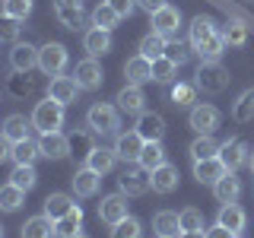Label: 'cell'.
Segmentation results:
<instances>
[{"mask_svg": "<svg viewBox=\"0 0 254 238\" xmlns=\"http://www.w3.org/2000/svg\"><path fill=\"white\" fill-rule=\"evenodd\" d=\"M86 127L95 137H118V127H121V108L111 105V102H95L86 111Z\"/></svg>", "mask_w": 254, "mask_h": 238, "instance_id": "6da1fadb", "label": "cell"}, {"mask_svg": "<svg viewBox=\"0 0 254 238\" xmlns=\"http://www.w3.org/2000/svg\"><path fill=\"white\" fill-rule=\"evenodd\" d=\"M229 83H232V73H229V70L222 67L219 60H203L200 67H197V73H194V86H197L203 95H219V92H226Z\"/></svg>", "mask_w": 254, "mask_h": 238, "instance_id": "7a4b0ae2", "label": "cell"}, {"mask_svg": "<svg viewBox=\"0 0 254 238\" xmlns=\"http://www.w3.org/2000/svg\"><path fill=\"white\" fill-rule=\"evenodd\" d=\"M64 108L61 102H54L51 95L42 102H35V108H32V127H35L38 133H54L64 127Z\"/></svg>", "mask_w": 254, "mask_h": 238, "instance_id": "3957f363", "label": "cell"}, {"mask_svg": "<svg viewBox=\"0 0 254 238\" xmlns=\"http://www.w3.org/2000/svg\"><path fill=\"white\" fill-rule=\"evenodd\" d=\"M118 187H121V194H127V197H143L153 187V172H146L140 162L124 165L121 178H118Z\"/></svg>", "mask_w": 254, "mask_h": 238, "instance_id": "277c9868", "label": "cell"}, {"mask_svg": "<svg viewBox=\"0 0 254 238\" xmlns=\"http://www.w3.org/2000/svg\"><path fill=\"white\" fill-rule=\"evenodd\" d=\"M67 48H64L61 42H48L42 45V51H38V70H42L45 76H61L64 70H67Z\"/></svg>", "mask_w": 254, "mask_h": 238, "instance_id": "5b68a950", "label": "cell"}, {"mask_svg": "<svg viewBox=\"0 0 254 238\" xmlns=\"http://www.w3.org/2000/svg\"><path fill=\"white\" fill-rule=\"evenodd\" d=\"M219 121H222L219 108L210 105V102H197V105L188 111V124H190V130H197V133H213L219 127Z\"/></svg>", "mask_w": 254, "mask_h": 238, "instance_id": "8992f818", "label": "cell"}, {"mask_svg": "<svg viewBox=\"0 0 254 238\" xmlns=\"http://www.w3.org/2000/svg\"><path fill=\"white\" fill-rule=\"evenodd\" d=\"M143 146H146V140H143L137 130H124V133L115 137V146H111V149L118 153V159H121L124 165H133V162H140Z\"/></svg>", "mask_w": 254, "mask_h": 238, "instance_id": "52a82bcc", "label": "cell"}, {"mask_svg": "<svg viewBox=\"0 0 254 238\" xmlns=\"http://www.w3.org/2000/svg\"><path fill=\"white\" fill-rule=\"evenodd\" d=\"M73 76H76L79 89H86V92H95L102 83H105V70H102L99 58H86V60H79V63H76V70H73Z\"/></svg>", "mask_w": 254, "mask_h": 238, "instance_id": "ba28073f", "label": "cell"}, {"mask_svg": "<svg viewBox=\"0 0 254 238\" xmlns=\"http://www.w3.org/2000/svg\"><path fill=\"white\" fill-rule=\"evenodd\" d=\"M219 159H222V165H226L229 172H238L242 165H248L251 149H248V143H245L242 137H232V140H226L219 146Z\"/></svg>", "mask_w": 254, "mask_h": 238, "instance_id": "9c48e42d", "label": "cell"}, {"mask_svg": "<svg viewBox=\"0 0 254 238\" xmlns=\"http://www.w3.org/2000/svg\"><path fill=\"white\" fill-rule=\"evenodd\" d=\"M54 16L64 29L70 32H79L83 29V0H54Z\"/></svg>", "mask_w": 254, "mask_h": 238, "instance_id": "30bf717a", "label": "cell"}, {"mask_svg": "<svg viewBox=\"0 0 254 238\" xmlns=\"http://www.w3.org/2000/svg\"><path fill=\"white\" fill-rule=\"evenodd\" d=\"M38 51H42V48H35L29 42H16L10 48V67L16 73H32V70L38 67Z\"/></svg>", "mask_w": 254, "mask_h": 238, "instance_id": "8fae6325", "label": "cell"}, {"mask_svg": "<svg viewBox=\"0 0 254 238\" xmlns=\"http://www.w3.org/2000/svg\"><path fill=\"white\" fill-rule=\"evenodd\" d=\"M124 216H130L127 213V194H108V197H102V203H99V219L105 222V226H118Z\"/></svg>", "mask_w": 254, "mask_h": 238, "instance_id": "7c38bea8", "label": "cell"}, {"mask_svg": "<svg viewBox=\"0 0 254 238\" xmlns=\"http://www.w3.org/2000/svg\"><path fill=\"white\" fill-rule=\"evenodd\" d=\"M149 22H153V32H159L162 38L175 42V38H178V29H181V13L175 10V6H162L159 13L149 16Z\"/></svg>", "mask_w": 254, "mask_h": 238, "instance_id": "4fadbf2b", "label": "cell"}, {"mask_svg": "<svg viewBox=\"0 0 254 238\" xmlns=\"http://www.w3.org/2000/svg\"><path fill=\"white\" fill-rule=\"evenodd\" d=\"M115 102H118V108H121V115L140 118L143 111H146V95H143V89H140V86H133V83H127L124 89L115 95Z\"/></svg>", "mask_w": 254, "mask_h": 238, "instance_id": "5bb4252c", "label": "cell"}, {"mask_svg": "<svg viewBox=\"0 0 254 238\" xmlns=\"http://www.w3.org/2000/svg\"><path fill=\"white\" fill-rule=\"evenodd\" d=\"M38 146H42V156L45 159H67V156H73V149H70V137L67 133H61V130H54V133H42L38 137Z\"/></svg>", "mask_w": 254, "mask_h": 238, "instance_id": "9a60e30c", "label": "cell"}, {"mask_svg": "<svg viewBox=\"0 0 254 238\" xmlns=\"http://www.w3.org/2000/svg\"><path fill=\"white\" fill-rule=\"evenodd\" d=\"M48 95H51L54 102H61V105H73L76 95H79V83L76 76H51V83H48Z\"/></svg>", "mask_w": 254, "mask_h": 238, "instance_id": "2e32d148", "label": "cell"}, {"mask_svg": "<svg viewBox=\"0 0 254 238\" xmlns=\"http://www.w3.org/2000/svg\"><path fill=\"white\" fill-rule=\"evenodd\" d=\"M133 130H137L146 143H162V137H165V118L156 115V111H143V115L137 118V127H133Z\"/></svg>", "mask_w": 254, "mask_h": 238, "instance_id": "e0dca14e", "label": "cell"}, {"mask_svg": "<svg viewBox=\"0 0 254 238\" xmlns=\"http://www.w3.org/2000/svg\"><path fill=\"white\" fill-rule=\"evenodd\" d=\"M70 184H73V194L76 197H95V194H99V187H102V175L92 172L89 165H83V169L73 172Z\"/></svg>", "mask_w": 254, "mask_h": 238, "instance_id": "ac0fdd59", "label": "cell"}, {"mask_svg": "<svg viewBox=\"0 0 254 238\" xmlns=\"http://www.w3.org/2000/svg\"><path fill=\"white\" fill-rule=\"evenodd\" d=\"M42 206H45V216L58 222V219L67 216V213H73L79 203H76V197L64 194V190H54V194H48V197H45V203H42Z\"/></svg>", "mask_w": 254, "mask_h": 238, "instance_id": "d6986e66", "label": "cell"}, {"mask_svg": "<svg viewBox=\"0 0 254 238\" xmlns=\"http://www.w3.org/2000/svg\"><path fill=\"white\" fill-rule=\"evenodd\" d=\"M83 48H86V54H89V58H105V54L111 51V32L99 29V26L86 29V35H83Z\"/></svg>", "mask_w": 254, "mask_h": 238, "instance_id": "ffe728a7", "label": "cell"}, {"mask_svg": "<svg viewBox=\"0 0 254 238\" xmlns=\"http://www.w3.org/2000/svg\"><path fill=\"white\" fill-rule=\"evenodd\" d=\"M251 29H254V22H248V19H235V16H232V19L222 26V38H226L229 48H245V45H248Z\"/></svg>", "mask_w": 254, "mask_h": 238, "instance_id": "44dd1931", "label": "cell"}, {"mask_svg": "<svg viewBox=\"0 0 254 238\" xmlns=\"http://www.w3.org/2000/svg\"><path fill=\"white\" fill-rule=\"evenodd\" d=\"M35 92H38V79L32 73H16L13 70V76L6 79V95L10 99H32Z\"/></svg>", "mask_w": 254, "mask_h": 238, "instance_id": "7402d4cb", "label": "cell"}, {"mask_svg": "<svg viewBox=\"0 0 254 238\" xmlns=\"http://www.w3.org/2000/svg\"><path fill=\"white\" fill-rule=\"evenodd\" d=\"M124 76H127V83H133V86L149 83V79H153V60L143 58V54L130 58V60L124 63Z\"/></svg>", "mask_w": 254, "mask_h": 238, "instance_id": "603a6c76", "label": "cell"}, {"mask_svg": "<svg viewBox=\"0 0 254 238\" xmlns=\"http://www.w3.org/2000/svg\"><path fill=\"white\" fill-rule=\"evenodd\" d=\"M213 197H216L219 203H238V197H242V181L235 178V172H226L216 184H213Z\"/></svg>", "mask_w": 254, "mask_h": 238, "instance_id": "cb8c5ba5", "label": "cell"}, {"mask_svg": "<svg viewBox=\"0 0 254 238\" xmlns=\"http://www.w3.org/2000/svg\"><path fill=\"white\" fill-rule=\"evenodd\" d=\"M219 226H226V229H232L235 235H242L245 232V226H248V213L242 210L238 203H222L219 206Z\"/></svg>", "mask_w": 254, "mask_h": 238, "instance_id": "d4e9b609", "label": "cell"}, {"mask_svg": "<svg viewBox=\"0 0 254 238\" xmlns=\"http://www.w3.org/2000/svg\"><path fill=\"white\" fill-rule=\"evenodd\" d=\"M153 232L156 238H178L181 235V219L172 210H159L153 216Z\"/></svg>", "mask_w": 254, "mask_h": 238, "instance_id": "484cf974", "label": "cell"}, {"mask_svg": "<svg viewBox=\"0 0 254 238\" xmlns=\"http://www.w3.org/2000/svg\"><path fill=\"white\" fill-rule=\"evenodd\" d=\"M229 169L226 165H222V159L216 156V159H203V162H194V178L200 181V184H216V181L222 178V175H226Z\"/></svg>", "mask_w": 254, "mask_h": 238, "instance_id": "4316f807", "label": "cell"}, {"mask_svg": "<svg viewBox=\"0 0 254 238\" xmlns=\"http://www.w3.org/2000/svg\"><path fill=\"white\" fill-rule=\"evenodd\" d=\"M118 162H121V159H118V153H115V149H108V146H95L92 153H89V159H86V165H89L92 172H99V175L115 172Z\"/></svg>", "mask_w": 254, "mask_h": 238, "instance_id": "83f0119b", "label": "cell"}, {"mask_svg": "<svg viewBox=\"0 0 254 238\" xmlns=\"http://www.w3.org/2000/svg\"><path fill=\"white\" fill-rule=\"evenodd\" d=\"M79 235H83V210L76 206L73 213L54 222V238H79Z\"/></svg>", "mask_w": 254, "mask_h": 238, "instance_id": "f1b7e54d", "label": "cell"}, {"mask_svg": "<svg viewBox=\"0 0 254 238\" xmlns=\"http://www.w3.org/2000/svg\"><path fill=\"white\" fill-rule=\"evenodd\" d=\"M153 190L156 194H172V190H178V169L175 165H159L153 172Z\"/></svg>", "mask_w": 254, "mask_h": 238, "instance_id": "f546056e", "label": "cell"}, {"mask_svg": "<svg viewBox=\"0 0 254 238\" xmlns=\"http://www.w3.org/2000/svg\"><path fill=\"white\" fill-rule=\"evenodd\" d=\"M19 238H54V219H48L45 213H42V216L26 219V222H22Z\"/></svg>", "mask_w": 254, "mask_h": 238, "instance_id": "4dcf8cb0", "label": "cell"}, {"mask_svg": "<svg viewBox=\"0 0 254 238\" xmlns=\"http://www.w3.org/2000/svg\"><path fill=\"white\" fill-rule=\"evenodd\" d=\"M222 143L213 140V133H197V140L190 143V159L194 162H203V159H216Z\"/></svg>", "mask_w": 254, "mask_h": 238, "instance_id": "1f68e13d", "label": "cell"}, {"mask_svg": "<svg viewBox=\"0 0 254 238\" xmlns=\"http://www.w3.org/2000/svg\"><path fill=\"white\" fill-rule=\"evenodd\" d=\"M42 156V146H38V140H19L13 143V165H35V159Z\"/></svg>", "mask_w": 254, "mask_h": 238, "instance_id": "d6a6232c", "label": "cell"}, {"mask_svg": "<svg viewBox=\"0 0 254 238\" xmlns=\"http://www.w3.org/2000/svg\"><path fill=\"white\" fill-rule=\"evenodd\" d=\"M29 127H32V118H26V115H10L3 121V140H10V143L26 140L29 137Z\"/></svg>", "mask_w": 254, "mask_h": 238, "instance_id": "836d02e7", "label": "cell"}, {"mask_svg": "<svg viewBox=\"0 0 254 238\" xmlns=\"http://www.w3.org/2000/svg\"><path fill=\"white\" fill-rule=\"evenodd\" d=\"M226 48H229V45H226V38H222V29H219L216 35H210L203 45H197L194 54H197L200 60H219L222 54H226Z\"/></svg>", "mask_w": 254, "mask_h": 238, "instance_id": "e575fe53", "label": "cell"}, {"mask_svg": "<svg viewBox=\"0 0 254 238\" xmlns=\"http://www.w3.org/2000/svg\"><path fill=\"white\" fill-rule=\"evenodd\" d=\"M165 48H169V38H162L159 32H149V35L140 38V54H143V58H149V60L165 58Z\"/></svg>", "mask_w": 254, "mask_h": 238, "instance_id": "d590c367", "label": "cell"}, {"mask_svg": "<svg viewBox=\"0 0 254 238\" xmlns=\"http://www.w3.org/2000/svg\"><path fill=\"white\" fill-rule=\"evenodd\" d=\"M26 194H29V190H22V187H16V184L6 181V184L0 187V210H3V213H16L22 203H26Z\"/></svg>", "mask_w": 254, "mask_h": 238, "instance_id": "8d00e7d4", "label": "cell"}, {"mask_svg": "<svg viewBox=\"0 0 254 238\" xmlns=\"http://www.w3.org/2000/svg\"><path fill=\"white\" fill-rule=\"evenodd\" d=\"M232 121H238V124L254 121V89H245V92L232 102Z\"/></svg>", "mask_w": 254, "mask_h": 238, "instance_id": "74e56055", "label": "cell"}, {"mask_svg": "<svg viewBox=\"0 0 254 238\" xmlns=\"http://www.w3.org/2000/svg\"><path fill=\"white\" fill-rule=\"evenodd\" d=\"M216 22L210 19V16H194V22H190V48L203 45L210 35H216Z\"/></svg>", "mask_w": 254, "mask_h": 238, "instance_id": "f35d334b", "label": "cell"}, {"mask_svg": "<svg viewBox=\"0 0 254 238\" xmlns=\"http://www.w3.org/2000/svg\"><path fill=\"white\" fill-rule=\"evenodd\" d=\"M92 137H95L92 130H73V133H70V149H73V156L83 159V162L89 159V153L95 149V140Z\"/></svg>", "mask_w": 254, "mask_h": 238, "instance_id": "ab89813d", "label": "cell"}, {"mask_svg": "<svg viewBox=\"0 0 254 238\" xmlns=\"http://www.w3.org/2000/svg\"><path fill=\"white\" fill-rule=\"evenodd\" d=\"M197 86L194 83H175L172 86V105H178V108H194L197 105Z\"/></svg>", "mask_w": 254, "mask_h": 238, "instance_id": "60d3db41", "label": "cell"}, {"mask_svg": "<svg viewBox=\"0 0 254 238\" xmlns=\"http://www.w3.org/2000/svg\"><path fill=\"white\" fill-rule=\"evenodd\" d=\"M118 22H121V16L111 10L105 0H102V3L92 10V26H99V29H105V32H115V29H118Z\"/></svg>", "mask_w": 254, "mask_h": 238, "instance_id": "b9f144b4", "label": "cell"}, {"mask_svg": "<svg viewBox=\"0 0 254 238\" xmlns=\"http://www.w3.org/2000/svg\"><path fill=\"white\" fill-rule=\"evenodd\" d=\"M140 165L146 172H156L159 165H165V149H162V143H146L143 146V153H140Z\"/></svg>", "mask_w": 254, "mask_h": 238, "instance_id": "7bdbcfd3", "label": "cell"}, {"mask_svg": "<svg viewBox=\"0 0 254 238\" xmlns=\"http://www.w3.org/2000/svg\"><path fill=\"white\" fill-rule=\"evenodd\" d=\"M10 184L22 187V190H32V187L38 184V172H35V165H16L13 175H10Z\"/></svg>", "mask_w": 254, "mask_h": 238, "instance_id": "ee69618b", "label": "cell"}, {"mask_svg": "<svg viewBox=\"0 0 254 238\" xmlns=\"http://www.w3.org/2000/svg\"><path fill=\"white\" fill-rule=\"evenodd\" d=\"M143 235V222L137 216H124L118 226H111V238H140Z\"/></svg>", "mask_w": 254, "mask_h": 238, "instance_id": "f6af8a7d", "label": "cell"}, {"mask_svg": "<svg viewBox=\"0 0 254 238\" xmlns=\"http://www.w3.org/2000/svg\"><path fill=\"white\" fill-rule=\"evenodd\" d=\"M178 219H181V232H203V229H206L203 213L194 210V206H185V210L178 213Z\"/></svg>", "mask_w": 254, "mask_h": 238, "instance_id": "bcb514c9", "label": "cell"}, {"mask_svg": "<svg viewBox=\"0 0 254 238\" xmlns=\"http://www.w3.org/2000/svg\"><path fill=\"white\" fill-rule=\"evenodd\" d=\"M32 13V0H3V19L22 22Z\"/></svg>", "mask_w": 254, "mask_h": 238, "instance_id": "7dc6e473", "label": "cell"}, {"mask_svg": "<svg viewBox=\"0 0 254 238\" xmlns=\"http://www.w3.org/2000/svg\"><path fill=\"white\" fill-rule=\"evenodd\" d=\"M175 73H178V63H172L169 58L153 60V83H172Z\"/></svg>", "mask_w": 254, "mask_h": 238, "instance_id": "c3c4849f", "label": "cell"}, {"mask_svg": "<svg viewBox=\"0 0 254 238\" xmlns=\"http://www.w3.org/2000/svg\"><path fill=\"white\" fill-rule=\"evenodd\" d=\"M165 58H169L172 63H178V67H185V63L190 60V48L175 38V42H169V48H165Z\"/></svg>", "mask_w": 254, "mask_h": 238, "instance_id": "681fc988", "label": "cell"}, {"mask_svg": "<svg viewBox=\"0 0 254 238\" xmlns=\"http://www.w3.org/2000/svg\"><path fill=\"white\" fill-rule=\"evenodd\" d=\"M105 3H108L118 16H121V19H127V16H130V13L140 6V0H105Z\"/></svg>", "mask_w": 254, "mask_h": 238, "instance_id": "f907efd6", "label": "cell"}, {"mask_svg": "<svg viewBox=\"0 0 254 238\" xmlns=\"http://www.w3.org/2000/svg\"><path fill=\"white\" fill-rule=\"evenodd\" d=\"M16 38H19V26H16V19H6V26H3V42L13 48Z\"/></svg>", "mask_w": 254, "mask_h": 238, "instance_id": "816d5d0a", "label": "cell"}, {"mask_svg": "<svg viewBox=\"0 0 254 238\" xmlns=\"http://www.w3.org/2000/svg\"><path fill=\"white\" fill-rule=\"evenodd\" d=\"M206 238H238V235L232 232V229H226V226H219V222H216L213 229H206Z\"/></svg>", "mask_w": 254, "mask_h": 238, "instance_id": "f5cc1de1", "label": "cell"}, {"mask_svg": "<svg viewBox=\"0 0 254 238\" xmlns=\"http://www.w3.org/2000/svg\"><path fill=\"white\" fill-rule=\"evenodd\" d=\"M162 6H169V0H140V10H146L149 16H153V13H159Z\"/></svg>", "mask_w": 254, "mask_h": 238, "instance_id": "db71d44e", "label": "cell"}, {"mask_svg": "<svg viewBox=\"0 0 254 238\" xmlns=\"http://www.w3.org/2000/svg\"><path fill=\"white\" fill-rule=\"evenodd\" d=\"M178 238H206V229H203V232H181Z\"/></svg>", "mask_w": 254, "mask_h": 238, "instance_id": "11a10c76", "label": "cell"}, {"mask_svg": "<svg viewBox=\"0 0 254 238\" xmlns=\"http://www.w3.org/2000/svg\"><path fill=\"white\" fill-rule=\"evenodd\" d=\"M248 169H251V172H254V153H251V159H248Z\"/></svg>", "mask_w": 254, "mask_h": 238, "instance_id": "9f6ffc18", "label": "cell"}, {"mask_svg": "<svg viewBox=\"0 0 254 238\" xmlns=\"http://www.w3.org/2000/svg\"><path fill=\"white\" fill-rule=\"evenodd\" d=\"M79 238H89V235H79Z\"/></svg>", "mask_w": 254, "mask_h": 238, "instance_id": "6f0895ef", "label": "cell"}, {"mask_svg": "<svg viewBox=\"0 0 254 238\" xmlns=\"http://www.w3.org/2000/svg\"><path fill=\"white\" fill-rule=\"evenodd\" d=\"M238 238H242V235H238Z\"/></svg>", "mask_w": 254, "mask_h": 238, "instance_id": "680465c9", "label": "cell"}]
</instances>
